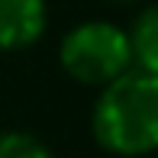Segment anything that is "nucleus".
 <instances>
[{
	"instance_id": "nucleus-5",
	"label": "nucleus",
	"mask_w": 158,
	"mask_h": 158,
	"mask_svg": "<svg viewBox=\"0 0 158 158\" xmlns=\"http://www.w3.org/2000/svg\"><path fill=\"white\" fill-rule=\"evenodd\" d=\"M0 158H55V155L42 139L10 129V132H0Z\"/></svg>"
},
{
	"instance_id": "nucleus-4",
	"label": "nucleus",
	"mask_w": 158,
	"mask_h": 158,
	"mask_svg": "<svg viewBox=\"0 0 158 158\" xmlns=\"http://www.w3.org/2000/svg\"><path fill=\"white\" fill-rule=\"evenodd\" d=\"M129 45H132V64L158 77V3L139 13L129 32Z\"/></svg>"
},
{
	"instance_id": "nucleus-1",
	"label": "nucleus",
	"mask_w": 158,
	"mask_h": 158,
	"mask_svg": "<svg viewBox=\"0 0 158 158\" xmlns=\"http://www.w3.org/2000/svg\"><path fill=\"white\" fill-rule=\"evenodd\" d=\"M90 129L110 155L142 158L158 152V77L129 68L110 81L94 103Z\"/></svg>"
},
{
	"instance_id": "nucleus-6",
	"label": "nucleus",
	"mask_w": 158,
	"mask_h": 158,
	"mask_svg": "<svg viewBox=\"0 0 158 158\" xmlns=\"http://www.w3.org/2000/svg\"><path fill=\"white\" fill-rule=\"evenodd\" d=\"M119 3H129V0H119Z\"/></svg>"
},
{
	"instance_id": "nucleus-2",
	"label": "nucleus",
	"mask_w": 158,
	"mask_h": 158,
	"mask_svg": "<svg viewBox=\"0 0 158 158\" xmlns=\"http://www.w3.org/2000/svg\"><path fill=\"white\" fill-rule=\"evenodd\" d=\"M61 68L68 71L74 81L106 87L132 68V45H129V32H123L113 23H81L74 26L61 39L58 48Z\"/></svg>"
},
{
	"instance_id": "nucleus-3",
	"label": "nucleus",
	"mask_w": 158,
	"mask_h": 158,
	"mask_svg": "<svg viewBox=\"0 0 158 158\" xmlns=\"http://www.w3.org/2000/svg\"><path fill=\"white\" fill-rule=\"evenodd\" d=\"M48 23L45 0H0V48L16 52L42 39Z\"/></svg>"
}]
</instances>
